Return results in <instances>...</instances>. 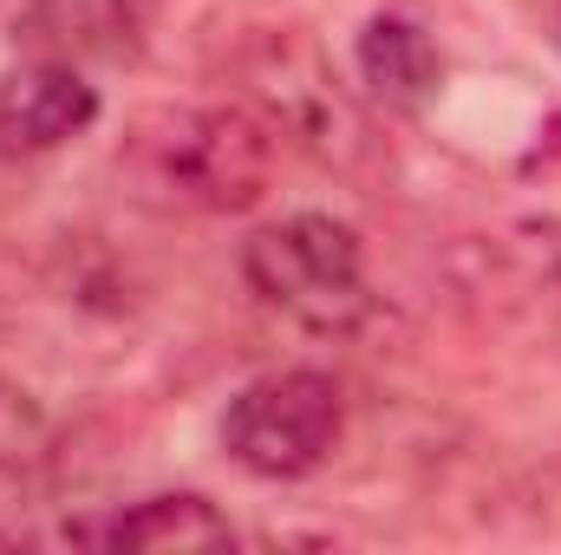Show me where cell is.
I'll return each mask as SVG.
<instances>
[{"label": "cell", "instance_id": "7", "mask_svg": "<svg viewBox=\"0 0 561 555\" xmlns=\"http://www.w3.org/2000/svg\"><path fill=\"white\" fill-rule=\"evenodd\" d=\"M353 72L366 86L373 105L399 112V118H419L424 105L444 92V53L437 39L424 33L419 20L405 13H373L353 39Z\"/></svg>", "mask_w": 561, "mask_h": 555}, {"label": "cell", "instance_id": "1", "mask_svg": "<svg viewBox=\"0 0 561 555\" xmlns=\"http://www.w3.org/2000/svg\"><path fill=\"white\" fill-rule=\"evenodd\" d=\"M275 132L249 105H150L118 138V183L157 216H242L275 183Z\"/></svg>", "mask_w": 561, "mask_h": 555}, {"label": "cell", "instance_id": "9", "mask_svg": "<svg viewBox=\"0 0 561 555\" xmlns=\"http://www.w3.org/2000/svg\"><path fill=\"white\" fill-rule=\"evenodd\" d=\"M549 39H556V53H561V0H556V20H549Z\"/></svg>", "mask_w": 561, "mask_h": 555}, {"label": "cell", "instance_id": "4", "mask_svg": "<svg viewBox=\"0 0 561 555\" xmlns=\"http://www.w3.org/2000/svg\"><path fill=\"white\" fill-rule=\"evenodd\" d=\"M346 438V393L320 366H280L249 380L222 412V451L268 484L313 477Z\"/></svg>", "mask_w": 561, "mask_h": 555}, {"label": "cell", "instance_id": "3", "mask_svg": "<svg viewBox=\"0 0 561 555\" xmlns=\"http://www.w3.org/2000/svg\"><path fill=\"white\" fill-rule=\"evenodd\" d=\"M242 281L262 307L307 333H353L373 314L359 236L327 209H294L242 242Z\"/></svg>", "mask_w": 561, "mask_h": 555}, {"label": "cell", "instance_id": "6", "mask_svg": "<svg viewBox=\"0 0 561 555\" xmlns=\"http://www.w3.org/2000/svg\"><path fill=\"white\" fill-rule=\"evenodd\" d=\"M99 118V86L66 59H20L0 79V157H46Z\"/></svg>", "mask_w": 561, "mask_h": 555}, {"label": "cell", "instance_id": "2", "mask_svg": "<svg viewBox=\"0 0 561 555\" xmlns=\"http://www.w3.org/2000/svg\"><path fill=\"white\" fill-rule=\"evenodd\" d=\"M222 72L236 86V105H249L275 132V144L307 150L320 170L359 183L386 163V144L373 132L366 105L340 86V72L327 66L307 26H249L229 46Z\"/></svg>", "mask_w": 561, "mask_h": 555}, {"label": "cell", "instance_id": "8", "mask_svg": "<svg viewBox=\"0 0 561 555\" xmlns=\"http://www.w3.org/2000/svg\"><path fill=\"white\" fill-rule=\"evenodd\" d=\"M66 543H92V550H209V543H236V523L196 497V490H163L105 517H79L66 523Z\"/></svg>", "mask_w": 561, "mask_h": 555}, {"label": "cell", "instance_id": "5", "mask_svg": "<svg viewBox=\"0 0 561 555\" xmlns=\"http://www.w3.org/2000/svg\"><path fill=\"white\" fill-rule=\"evenodd\" d=\"M144 39H150V0H26L13 13V46L26 59L138 66Z\"/></svg>", "mask_w": 561, "mask_h": 555}]
</instances>
